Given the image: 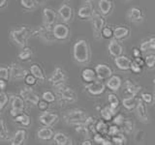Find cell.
I'll list each match as a JSON object with an SVG mask.
<instances>
[{
  "mask_svg": "<svg viewBox=\"0 0 155 145\" xmlns=\"http://www.w3.org/2000/svg\"><path fill=\"white\" fill-rule=\"evenodd\" d=\"M90 47L88 43L84 39L78 40L73 46V57L79 64H86L90 61Z\"/></svg>",
  "mask_w": 155,
  "mask_h": 145,
  "instance_id": "6da1fadb",
  "label": "cell"
},
{
  "mask_svg": "<svg viewBox=\"0 0 155 145\" xmlns=\"http://www.w3.org/2000/svg\"><path fill=\"white\" fill-rule=\"evenodd\" d=\"M30 29L26 26L19 27L18 29H13L10 32V36L13 42L19 47H26V43L29 36H30Z\"/></svg>",
  "mask_w": 155,
  "mask_h": 145,
  "instance_id": "7a4b0ae2",
  "label": "cell"
},
{
  "mask_svg": "<svg viewBox=\"0 0 155 145\" xmlns=\"http://www.w3.org/2000/svg\"><path fill=\"white\" fill-rule=\"evenodd\" d=\"M88 116L86 115L84 111L81 109H73L69 110L68 112L64 115V121L68 125L72 126H79V125H84L85 124Z\"/></svg>",
  "mask_w": 155,
  "mask_h": 145,
  "instance_id": "3957f363",
  "label": "cell"
},
{
  "mask_svg": "<svg viewBox=\"0 0 155 145\" xmlns=\"http://www.w3.org/2000/svg\"><path fill=\"white\" fill-rule=\"evenodd\" d=\"M57 96L62 103L64 104H74L78 100V95L75 90H73L70 87L66 85H62L57 87Z\"/></svg>",
  "mask_w": 155,
  "mask_h": 145,
  "instance_id": "277c9868",
  "label": "cell"
},
{
  "mask_svg": "<svg viewBox=\"0 0 155 145\" xmlns=\"http://www.w3.org/2000/svg\"><path fill=\"white\" fill-rule=\"evenodd\" d=\"M91 24H92V30H93V34L95 38H99L101 36V31L103 27L105 26V18L104 16L101 13H98L94 11L93 14L90 18Z\"/></svg>",
  "mask_w": 155,
  "mask_h": 145,
  "instance_id": "5b68a950",
  "label": "cell"
},
{
  "mask_svg": "<svg viewBox=\"0 0 155 145\" xmlns=\"http://www.w3.org/2000/svg\"><path fill=\"white\" fill-rule=\"evenodd\" d=\"M67 80V75L65 71L60 67H57L54 69V71L52 72L51 76L48 79V81L51 83L57 88V87H60L62 85H65V82Z\"/></svg>",
  "mask_w": 155,
  "mask_h": 145,
  "instance_id": "8992f818",
  "label": "cell"
},
{
  "mask_svg": "<svg viewBox=\"0 0 155 145\" xmlns=\"http://www.w3.org/2000/svg\"><path fill=\"white\" fill-rule=\"evenodd\" d=\"M9 70H10V79L15 81L23 80L25 79V76L29 74L26 71V69H24L23 67H21L18 63L16 62L12 63L11 66L9 67Z\"/></svg>",
  "mask_w": 155,
  "mask_h": 145,
  "instance_id": "52a82bcc",
  "label": "cell"
},
{
  "mask_svg": "<svg viewBox=\"0 0 155 145\" xmlns=\"http://www.w3.org/2000/svg\"><path fill=\"white\" fill-rule=\"evenodd\" d=\"M51 26H48L46 24H43L42 26H39L35 31H34V36H37L41 40L45 41L47 43L55 41V38L53 36Z\"/></svg>",
  "mask_w": 155,
  "mask_h": 145,
  "instance_id": "ba28073f",
  "label": "cell"
},
{
  "mask_svg": "<svg viewBox=\"0 0 155 145\" xmlns=\"http://www.w3.org/2000/svg\"><path fill=\"white\" fill-rule=\"evenodd\" d=\"M52 33L55 40L65 41L70 36V29L65 23H55L52 28Z\"/></svg>",
  "mask_w": 155,
  "mask_h": 145,
  "instance_id": "9c48e42d",
  "label": "cell"
},
{
  "mask_svg": "<svg viewBox=\"0 0 155 145\" xmlns=\"http://www.w3.org/2000/svg\"><path fill=\"white\" fill-rule=\"evenodd\" d=\"M136 115L142 123H149V115L147 111V105L142 99H138V105L136 106Z\"/></svg>",
  "mask_w": 155,
  "mask_h": 145,
  "instance_id": "30bf717a",
  "label": "cell"
},
{
  "mask_svg": "<svg viewBox=\"0 0 155 145\" xmlns=\"http://www.w3.org/2000/svg\"><path fill=\"white\" fill-rule=\"evenodd\" d=\"M19 96L24 100V102H26V103L33 105H37L39 101H40L39 96L35 92H33V90L31 88H29V87H25V88L21 89Z\"/></svg>",
  "mask_w": 155,
  "mask_h": 145,
  "instance_id": "8fae6325",
  "label": "cell"
},
{
  "mask_svg": "<svg viewBox=\"0 0 155 145\" xmlns=\"http://www.w3.org/2000/svg\"><path fill=\"white\" fill-rule=\"evenodd\" d=\"M86 91L92 96H100L105 92L106 85L101 80H94L88 83L86 86Z\"/></svg>",
  "mask_w": 155,
  "mask_h": 145,
  "instance_id": "7c38bea8",
  "label": "cell"
},
{
  "mask_svg": "<svg viewBox=\"0 0 155 145\" xmlns=\"http://www.w3.org/2000/svg\"><path fill=\"white\" fill-rule=\"evenodd\" d=\"M58 115L56 113L53 112H48V111H44V112L40 115L39 120L40 122L44 125L47 126V127H52L58 122Z\"/></svg>",
  "mask_w": 155,
  "mask_h": 145,
  "instance_id": "4fadbf2b",
  "label": "cell"
},
{
  "mask_svg": "<svg viewBox=\"0 0 155 145\" xmlns=\"http://www.w3.org/2000/svg\"><path fill=\"white\" fill-rule=\"evenodd\" d=\"M95 72L97 79L100 80H105L108 79L109 77L113 75V70L110 69V67H109L106 64H98L95 67Z\"/></svg>",
  "mask_w": 155,
  "mask_h": 145,
  "instance_id": "5bb4252c",
  "label": "cell"
},
{
  "mask_svg": "<svg viewBox=\"0 0 155 145\" xmlns=\"http://www.w3.org/2000/svg\"><path fill=\"white\" fill-rule=\"evenodd\" d=\"M108 50H109V53H110V56L116 57V56H119V55L122 54L123 47L120 44V41L113 38V39H110V41L109 43Z\"/></svg>",
  "mask_w": 155,
  "mask_h": 145,
  "instance_id": "9a60e30c",
  "label": "cell"
},
{
  "mask_svg": "<svg viewBox=\"0 0 155 145\" xmlns=\"http://www.w3.org/2000/svg\"><path fill=\"white\" fill-rule=\"evenodd\" d=\"M43 18H44V24L53 27L57 19V14L54 10H52L51 8H45L43 11Z\"/></svg>",
  "mask_w": 155,
  "mask_h": 145,
  "instance_id": "2e32d148",
  "label": "cell"
},
{
  "mask_svg": "<svg viewBox=\"0 0 155 145\" xmlns=\"http://www.w3.org/2000/svg\"><path fill=\"white\" fill-rule=\"evenodd\" d=\"M58 14L61 18V21L64 23H68L71 21L73 18V10L72 8L67 4H63L58 9Z\"/></svg>",
  "mask_w": 155,
  "mask_h": 145,
  "instance_id": "e0dca14e",
  "label": "cell"
},
{
  "mask_svg": "<svg viewBox=\"0 0 155 145\" xmlns=\"http://www.w3.org/2000/svg\"><path fill=\"white\" fill-rule=\"evenodd\" d=\"M121 85H122V79H121V77L117 75H111L109 79H107V82H106V86L113 92L118 91Z\"/></svg>",
  "mask_w": 155,
  "mask_h": 145,
  "instance_id": "ac0fdd59",
  "label": "cell"
},
{
  "mask_svg": "<svg viewBox=\"0 0 155 145\" xmlns=\"http://www.w3.org/2000/svg\"><path fill=\"white\" fill-rule=\"evenodd\" d=\"M128 18L132 22L139 23L142 22L144 19V14L142 9L138 7H132L128 12Z\"/></svg>",
  "mask_w": 155,
  "mask_h": 145,
  "instance_id": "d6986e66",
  "label": "cell"
},
{
  "mask_svg": "<svg viewBox=\"0 0 155 145\" xmlns=\"http://www.w3.org/2000/svg\"><path fill=\"white\" fill-rule=\"evenodd\" d=\"M94 13L93 7L90 2H86L84 6H81L78 11V17L81 19H90Z\"/></svg>",
  "mask_w": 155,
  "mask_h": 145,
  "instance_id": "ffe728a7",
  "label": "cell"
},
{
  "mask_svg": "<svg viewBox=\"0 0 155 145\" xmlns=\"http://www.w3.org/2000/svg\"><path fill=\"white\" fill-rule=\"evenodd\" d=\"M131 61L128 57L124 55H119L114 57V64L120 71H129L131 67Z\"/></svg>",
  "mask_w": 155,
  "mask_h": 145,
  "instance_id": "44dd1931",
  "label": "cell"
},
{
  "mask_svg": "<svg viewBox=\"0 0 155 145\" xmlns=\"http://www.w3.org/2000/svg\"><path fill=\"white\" fill-rule=\"evenodd\" d=\"M140 87L139 84L135 83L131 79H127L124 83V91L125 93L128 96H132V97H136L138 95V93L140 91Z\"/></svg>",
  "mask_w": 155,
  "mask_h": 145,
  "instance_id": "7402d4cb",
  "label": "cell"
},
{
  "mask_svg": "<svg viewBox=\"0 0 155 145\" xmlns=\"http://www.w3.org/2000/svg\"><path fill=\"white\" fill-rule=\"evenodd\" d=\"M130 29L126 26H116L114 29V38L118 41H123L130 36Z\"/></svg>",
  "mask_w": 155,
  "mask_h": 145,
  "instance_id": "603a6c76",
  "label": "cell"
},
{
  "mask_svg": "<svg viewBox=\"0 0 155 145\" xmlns=\"http://www.w3.org/2000/svg\"><path fill=\"white\" fill-rule=\"evenodd\" d=\"M98 7L100 13L104 17H108L113 11V2L110 0H99L98 1Z\"/></svg>",
  "mask_w": 155,
  "mask_h": 145,
  "instance_id": "cb8c5ba5",
  "label": "cell"
},
{
  "mask_svg": "<svg viewBox=\"0 0 155 145\" xmlns=\"http://www.w3.org/2000/svg\"><path fill=\"white\" fill-rule=\"evenodd\" d=\"M53 135H54V132H53L51 128L47 127V126L45 128L39 129L38 132H37L38 138L40 140H44V141L51 140V138H53Z\"/></svg>",
  "mask_w": 155,
  "mask_h": 145,
  "instance_id": "d4e9b609",
  "label": "cell"
},
{
  "mask_svg": "<svg viewBox=\"0 0 155 145\" xmlns=\"http://www.w3.org/2000/svg\"><path fill=\"white\" fill-rule=\"evenodd\" d=\"M100 114H101L102 119L105 120L106 122H110V121L113 120L114 116L116 114V109L111 108L110 105L104 106V108L100 110Z\"/></svg>",
  "mask_w": 155,
  "mask_h": 145,
  "instance_id": "484cf974",
  "label": "cell"
},
{
  "mask_svg": "<svg viewBox=\"0 0 155 145\" xmlns=\"http://www.w3.org/2000/svg\"><path fill=\"white\" fill-rule=\"evenodd\" d=\"M81 79L86 83H90V82L96 80L97 76L95 70L91 69V68H85L81 72Z\"/></svg>",
  "mask_w": 155,
  "mask_h": 145,
  "instance_id": "4316f807",
  "label": "cell"
},
{
  "mask_svg": "<svg viewBox=\"0 0 155 145\" xmlns=\"http://www.w3.org/2000/svg\"><path fill=\"white\" fill-rule=\"evenodd\" d=\"M138 99L137 97H132V96H128L124 98L122 100V105L125 109L127 110H135L136 109V106L138 105Z\"/></svg>",
  "mask_w": 155,
  "mask_h": 145,
  "instance_id": "83f0119b",
  "label": "cell"
},
{
  "mask_svg": "<svg viewBox=\"0 0 155 145\" xmlns=\"http://www.w3.org/2000/svg\"><path fill=\"white\" fill-rule=\"evenodd\" d=\"M31 75H33L34 76L36 77L38 80H41V81H45L46 80V77H45V74L42 70V68L39 66L38 64H33L30 67V71H29Z\"/></svg>",
  "mask_w": 155,
  "mask_h": 145,
  "instance_id": "f1b7e54d",
  "label": "cell"
},
{
  "mask_svg": "<svg viewBox=\"0 0 155 145\" xmlns=\"http://www.w3.org/2000/svg\"><path fill=\"white\" fill-rule=\"evenodd\" d=\"M26 138V132L24 130H18L12 139V145H21Z\"/></svg>",
  "mask_w": 155,
  "mask_h": 145,
  "instance_id": "f546056e",
  "label": "cell"
},
{
  "mask_svg": "<svg viewBox=\"0 0 155 145\" xmlns=\"http://www.w3.org/2000/svg\"><path fill=\"white\" fill-rule=\"evenodd\" d=\"M53 141L57 145H67L70 143V139L64 133L57 132L53 135Z\"/></svg>",
  "mask_w": 155,
  "mask_h": 145,
  "instance_id": "4dcf8cb0",
  "label": "cell"
},
{
  "mask_svg": "<svg viewBox=\"0 0 155 145\" xmlns=\"http://www.w3.org/2000/svg\"><path fill=\"white\" fill-rule=\"evenodd\" d=\"M140 50L143 52H147L149 50H155V37L149 38L140 44Z\"/></svg>",
  "mask_w": 155,
  "mask_h": 145,
  "instance_id": "1f68e13d",
  "label": "cell"
},
{
  "mask_svg": "<svg viewBox=\"0 0 155 145\" xmlns=\"http://www.w3.org/2000/svg\"><path fill=\"white\" fill-rule=\"evenodd\" d=\"M12 108L16 109L19 112H22L24 109V100L21 96H16L13 98L12 101Z\"/></svg>",
  "mask_w": 155,
  "mask_h": 145,
  "instance_id": "d6a6232c",
  "label": "cell"
},
{
  "mask_svg": "<svg viewBox=\"0 0 155 145\" xmlns=\"http://www.w3.org/2000/svg\"><path fill=\"white\" fill-rule=\"evenodd\" d=\"M32 56H33V51H32L31 48L28 47H22V50L19 51L18 55V57L21 60H22V61H28V60H30L31 58H32Z\"/></svg>",
  "mask_w": 155,
  "mask_h": 145,
  "instance_id": "836d02e7",
  "label": "cell"
},
{
  "mask_svg": "<svg viewBox=\"0 0 155 145\" xmlns=\"http://www.w3.org/2000/svg\"><path fill=\"white\" fill-rule=\"evenodd\" d=\"M108 129H109V125L107 124L105 120H100L98 122L95 123V130L96 133H99L101 134H108Z\"/></svg>",
  "mask_w": 155,
  "mask_h": 145,
  "instance_id": "e575fe53",
  "label": "cell"
},
{
  "mask_svg": "<svg viewBox=\"0 0 155 145\" xmlns=\"http://www.w3.org/2000/svg\"><path fill=\"white\" fill-rule=\"evenodd\" d=\"M111 141H113V144H115V145H124L127 143V138H126L125 135L120 132L119 134L111 137Z\"/></svg>",
  "mask_w": 155,
  "mask_h": 145,
  "instance_id": "d590c367",
  "label": "cell"
},
{
  "mask_svg": "<svg viewBox=\"0 0 155 145\" xmlns=\"http://www.w3.org/2000/svg\"><path fill=\"white\" fill-rule=\"evenodd\" d=\"M101 37L106 39V40H110L114 38V29L110 26L105 25L101 31Z\"/></svg>",
  "mask_w": 155,
  "mask_h": 145,
  "instance_id": "8d00e7d4",
  "label": "cell"
},
{
  "mask_svg": "<svg viewBox=\"0 0 155 145\" xmlns=\"http://www.w3.org/2000/svg\"><path fill=\"white\" fill-rule=\"evenodd\" d=\"M122 129L126 134H132L135 130V124L132 120L130 119H125L124 123L122 125Z\"/></svg>",
  "mask_w": 155,
  "mask_h": 145,
  "instance_id": "74e56055",
  "label": "cell"
},
{
  "mask_svg": "<svg viewBox=\"0 0 155 145\" xmlns=\"http://www.w3.org/2000/svg\"><path fill=\"white\" fill-rule=\"evenodd\" d=\"M108 102H109V104L111 106V108H117L119 105H120V101L118 99V97L116 96L114 93H110L109 96H108Z\"/></svg>",
  "mask_w": 155,
  "mask_h": 145,
  "instance_id": "f35d334b",
  "label": "cell"
},
{
  "mask_svg": "<svg viewBox=\"0 0 155 145\" xmlns=\"http://www.w3.org/2000/svg\"><path fill=\"white\" fill-rule=\"evenodd\" d=\"M42 99L51 104V103H53V102H55L56 97H55V95L53 94L51 91H45L42 94Z\"/></svg>",
  "mask_w": 155,
  "mask_h": 145,
  "instance_id": "ab89813d",
  "label": "cell"
},
{
  "mask_svg": "<svg viewBox=\"0 0 155 145\" xmlns=\"http://www.w3.org/2000/svg\"><path fill=\"white\" fill-rule=\"evenodd\" d=\"M8 137V130L4 121L0 118V138L5 140Z\"/></svg>",
  "mask_w": 155,
  "mask_h": 145,
  "instance_id": "60d3db41",
  "label": "cell"
},
{
  "mask_svg": "<svg viewBox=\"0 0 155 145\" xmlns=\"http://www.w3.org/2000/svg\"><path fill=\"white\" fill-rule=\"evenodd\" d=\"M21 5L26 10H34L36 7L35 0H21Z\"/></svg>",
  "mask_w": 155,
  "mask_h": 145,
  "instance_id": "b9f144b4",
  "label": "cell"
},
{
  "mask_svg": "<svg viewBox=\"0 0 155 145\" xmlns=\"http://www.w3.org/2000/svg\"><path fill=\"white\" fill-rule=\"evenodd\" d=\"M140 99H142L145 104H152L154 102V97L153 94L149 93V92H143V93L140 94Z\"/></svg>",
  "mask_w": 155,
  "mask_h": 145,
  "instance_id": "7bdbcfd3",
  "label": "cell"
},
{
  "mask_svg": "<svg viewBox=\"0 0 155 145\" xmlns=\"http://www.w3.org/2000/svg\"><path fill=\"white\" fill-rule=\"evenodd\" d=\"M145 66L148 69H154L155 68V54H148L145 57Z\"/></svg>",
  "mask_w": 155,
  "mask_h": 145,
  "instance_id": "ee69618b",
  "label": "cell"
},
{
  "mask_svg": "<svg viewBox=\"0 0 155 145\" xmlns=\"http://www.w3.org/2000/svg\"><path fill=\"white\" fill-rule=\"evenodd\" d=\"M120 132H121V130L119 128V126L115 125V124H113V125L109 126L108 134H107V135H109V137H114V135L119 134Z\"/></svg>",
  "mask_w": 155,
  "mask_h": 145,
  "instance_id": "f6af8a7d",
  "label": "cell"
},
{
  "mask_svg": "<svg viewBox=\"0 0 155 145\" xmlns=\"http://www.w3.org/2000/svg\"><path fill=\"white\" fill-rule=\"evenodd\" d=\"M23 80H24V82H25V84L27 86L31 87V86H34V85L37 83V80L38 79L33 75H31L30 72H29V74L25 76V79H24Z\"/></svg>",
  "mask_w": 155,
  "mask_h": 145,
  "instance_id": "bcb514c9",
  "label": "cell"
},
{
  "mask_svg": "<svg viewBox=\"0 0 155 145\" xmlns=\"http://www.w3.org/2000/svg\"><path fill=\"white\" fill-rule=\"evenodd\" d=\"M9 102V97L5 92L1 91L0 92V110H2L5 106L7 105Z\"/></svg>",
  "mask_w": 155,
  "mask_h": 145,
  "instance_id": "7dc6e473",
  "label": "cell"
},
{
  "mask_svg": "<svg viewBox=\"0 0 155 145\" xmlns=\"http://www.w3.org/2000/svg\"><path fill=\"white\" fill-rule=\"evenodd\" d=\"M124 121H125V117H124V115H123V114H121V113H116V114L114 116V118H113V122H114V124L119 126V127H120V126H122V125H123Z\"/></svg>",
  "mask_w": 155,
  "mask_h": 145,
  "instance_id": "c3c4849f",
  "label": "cell"
},
{
  "mask_svg": "<svg viewBox=\"0 0 155 145\" xmlns=\"http://www.w3.org/2000/svg\"><path fill=\"white\" fill-rule=\"evenodd\" d=\"M10 79V70L8 67H0V79L8 80Z\"/></svg>",
  "mask_w": 155,
  "mask_h": 145,
  "instance_id": "681fc988",
  "label": "cell"
},
{
  "mask_svg": "<svg viewBox=\"0 0 155 145\" xmlns=\"http://www.w3.org/2000/svg\"><path fill=\"white\" fill-rule=\"evenodd\" d=\"M130 71L133 72L134 74H137V75H140V72H143V68L140 67V65H138L137 63L135 61H132L131 62V67H130Z\"/></svg>",
  "mask_w": 155,
  "mask_h": 145,
  "instance_id": "f907efd6",
  "label": "cell"
},
{
  "mask_svg": "<svg viewBox=\"0 0 155 145\" xmlns=\"http://www.w3.org/2000/svg\"><path fill=\"white\" fill-rule=\"evenodd\" d=\"M37 106L41 111H47L48 109V106H50V103H48V102H46L45 100H42V101L40 100Z\"/></svg>",
  "mask_w": 155,
  "mask_h": 145,
  "instance_id": "816d5d0a",
  "label": "cell"
},
{
  "mask_svg": "<svg viewBox=\"0 0 155 145\" xmlns=\"http://www.w3.org/2000/svg\"><path fill=\"white\" fill-rule=\"evenodd\" d=\"M106 137H104L103 134H101L99 133H95L94 137H93V140L94 142H96L97 144H103V142L105 141Z\"/></svg>",
  "mask_w": 155,
  "mask_h": 145,
  "instance_id": "f5cc1de1",
  "label": "cell"
},
{
  "mask_svg": "<svg viewBox=\"0 0 155 145\" xmlns=\"http://www.w3.org/2000/svg\"><path fill=\"white\" fill-rule=\"evenodd\" d=\"M21 124L22 126H24V127H29V126H30V124H31V119H30V117H29V115L23 114V118L21 120Z\"/></svg>",
  "mask_w": 155,
  "mask_h": 145,
  "instance_id": "db71d44e",
  "label": "cell"
},
{
  "mask_svg": "<svg viewBox=\"0 0 155 145\" xmlns=\"http://www.w3.org/2000/svg\"><path fill=\"white\" fill-rule=\"evenodd\" d=\"M133 61H135L138 65H140V67H142L143 69L144 66H145V61H144V59H143V58L142 56H140V57H135Z\"/></svg>",
  "mask_w": 155,
  "mask_h": 145,
  "instance_id": "11a10c76",
  "label": "cell"
},
{
  "mask_svg": "<svg viewBox=\"0 0 155 145\" xmlns=\"http://www.w3.org/2000/svg\"><path fill=\"white\" fill-rule=\"evenodd\" d=\"M142 54H143V51L140 50V48H139V47H133V50H132V55H133V57L135 58V57H140V56H142Z\"/></svg>",
  "mask_w": 155,
  "mask_h": 145,
  "instance_id": "9f6ffc18",
  "label": "cell"
},
{
  "mask_svg": "<svg viewBox=\"0 0 155 145\" xmlns=\"http://www.w3.org/2000/svg\"><path fill=\"white\" fill-rule=\"evenodd\" d=\"M137 135H136V140H137V141H143V140L144 139V133L143 132V130H138L137 132V134H136Z\"/></svg>",
  "mask_w": 155,
  "mask_h": 145,
  "instance_id": "6f0895ef",
  "label": "cell"
},
{
  "mask_svg": "<svg viewBox=\"0 0 155 145\" xmlns=\"http://www.w3.org/2000/svg\"><path fill=\"white\" fill-rule=\"evenodd\" d=\"M6 87H7V80L0 79V90L3 91L6 89Z\"/></svg>",
  "mask_w": 155,
  "mask_h": 145,
  "instance_id": "680465c9",
  "label": "cell"
},
{
  "mask_svg": "<svg viewBox=\"0 0 155 145\" xmlns=\"http://www.w3.org/2000/svg\"><path fill=\"white\" fill-rule=\"evenodd\" d=\"M7 5V0H0V9H3Z\"/></svg>",
  "mask_w": 155,
  "mask_h": 145,
  "instance_id": "91938a15",
  "label": "cell"
},
{
  "mask_svg": "<svg viewBox=\"0 0 155 145\" xmlns=\"http://www.w3.org/2000/svg\"><path fill=\"white\" fill-rule=\"evenodd\" d=\"M82 145H92V142L90 139H85L84 141H82Z\"/></svg>",
  "mask_w": 155,
  "mask_h": 145,
  "instance_id": "94428289",
  "label": "cell"
},
{
  "mask_svg": "<svg viewBox=\"0 0 155 145\" xmlns=\"http://www.w3.org/2000/svg\"><path fill=\"white\" fill-rule=\"evenodd\" d=\"M102 145H113V141H110L109 139H105V141L103 142Z\"/></svg>",
  "mask_w": 155,
  "mask_h": 145,
  "instance_id": "6125c7cd",
  "label": "cell"
},
{
  "mask_svg": "<svg viewBox=\"0 0 155 145\" xmlns=\"http://www.w3.org/2000/svg\"><path fill=\"white\" fill-rule=\"evenodd\" d=\"M46 1H48V0H35V2H36V4H44Z\"/></svg>",
  "mask_w": 155,
  "mask_h": 145,
  "instance_id": "be15d7a7",
  "label": "cell"
},
{
  "mask_svg": "<svg viewBox=\"0 0 155 145\" xmlns=\"http://www.w3.org/2000/svg\"><path fill=\"white\" fill-rule=\"evenodd\" d=\"M153 85L155 87V77L153 79ZM153 97H154V103H155V89H154V93H153Z\"/></svg>",
  "mask_w": 155,
  "mask_h": 145,
  "instance_id": "e7e4bbea",
  "label": "cell"
},
{
  "mask_svg": "<svg viewBox=\"0 0 155 145\" xmlns=\"http://www.w3.org/2000/svg\"><path fill=\"white\" fill-rule=\"evenodd\" d=\"M124 1H128V0H124Z\"/></svg>",
  "mask_w": 155,
  "mask_h": 145,
  "instance_id": "03108f58",
  "label": "cell"
},
{
  "mask_svg": "<svg viewBox=\"0 0 155 145\" xmlns=\"http://www.w3.org/2000/svg\"><path fill=\"white\" fill-rule=\"evenodd\" d=\"M89 1H90V0H89Z\"/></svg>",
  "mask_w": 155,
  "mask_h": 145,
  "instance_id": "003e7915",
  "label": "cell"
}]
</instances>
